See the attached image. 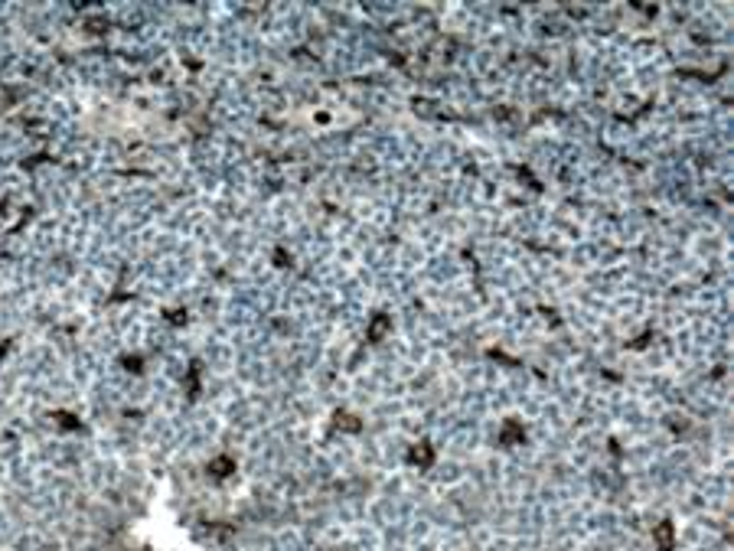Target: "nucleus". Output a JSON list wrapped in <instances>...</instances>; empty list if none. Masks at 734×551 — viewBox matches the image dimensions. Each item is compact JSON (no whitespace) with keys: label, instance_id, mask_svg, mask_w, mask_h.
Listing matches in <instances>:
<instances>
[{"label":"nucleus","instance_id":"f03ea898","mask_svg":"<svg viewBox=\"0 0 734 551\" xmlns=\"http://www.w3.org/2000/svg\"><path fill=\"white\" fill-rule=\"evenodd\" d=\"M434 457H437V451L431 447V440H418V444H411L408 464L418 466V470H431V466H434Z\"/></svg>","mask_w":734,"mask_h":551},{"label":"nucleus","instance_id":"9d476101","mask_svg":"<svg viewBox=\"0 0 734 551\" xmlns=\"http://www.w3.org/2000/svg\"><path fill=\"white\" fill-rule=\"evenodd\" d=\"M274 261H277V264H281V268H284V261H287V255H284V251H281V248H277V251H274Z\"/></svg>","mask_w":734,"mask_h":551},{"label":"nucleus","instance_id":"f257e3e1","mask_svg":"<svg viewBox=\"0 0 734 551\" xmlns=\"http://www.w3.org/2000/svg\"><path fill=\"white\" fill-rule=\"evenodd\" d=\"M499 447H519V444H525V427L519 418H506L503 421V427H499V437H496Z\"/></svg>","mask_w":734,"mask_h":551},{"label":"nucleus","instance_id":"423d86ee","mask_svg":"<svg viewBox=\"0 0 734 551\" xmlns=\"http://www.w3.org/2000/svg\"><path fill=\"white\" fill-rule=\"evenodd\" d=\"M333 427H336V431H349V434H359V431H362V421L356 418V414H349V411H336V414H333Z\"/></svg>","mask_w":734,"mask_h":551},{"label":"nucleus","instance_id":"6e6552de","mask_svg":"<svg viewBox=\"0 0 734 551\" xmlns=\"http://www.w3.org/2000/svg\"><path fill=\"white\" fill-rule=\"evenodd\" d=\"M209 535H212V539H232V535H235V528L225 526V522H212V526H209Z\"/></svg>","mask_w":734,"mask_h":551},{"label":"nucleus","instance_id":"20e7f679","mask_svg":"<svg viewBox=\"0 0 734 551\" xmlns=\"http://www.w3.org/2000/svg\"><path fill=\"white\" fill-rule=\"evenodd\" d=\"M388 329H392V316L375 314V316H373V323H369V329H366V343H382Z\"/></svg>","mask_w":734,"mask_h":551},{"label":"nucleus","instance_id":"7ed1b4c3","mask_svg":"<svg viewBox=\"0 0 734 551\" xmlns=\"http://www.w3.org/2000/svg\"><path fill=\"white\" fill-rule=\"evenodd\" d=\"M653 541H656V551H675V526L669 519L653 526Z\"/></svg>","mask_w":734,"mask_h":551},{"label":"nucleus","instance_id":"39448f33","mask_svg":"<svg viewBox=\"0 0 734 551\" xmlns=\"http://www.w3.org/2000/svg\"><path fill=\"white\" fill-rule=\"evenodd\" d=\"M206 470H209V476L212 479H225V476H232L235 473V460H232V457H216V460H209V466H206Z\"/></svg>","mask_w":734,"mask_h":551},{"label":"nucleus","instance_id":"1a4fd4ad","mask_svg":"<svg viewBox=\"0 0 734 551\" xmlns=\"http://www.w3.org/2000/svg\"><path fill=\"white\" fill-rule=\"evenodd\" d=\"M52 418H56L63 427H69V431H78V427H82V424H78V418H72V414H65V411H56Z\"/></svg>","mask_w":734,"mask_h":551},{"label":"nucleus","instance_id":"0eeeda50","mask_svg":"<svg viewBox=\"0 0 734 551\" xmlns=\"http://www.w3.org/2000/svg\"><path fill=\"white\" fill-rule=\"evenodd\" d=\"M187 391L189 398H196V391H200V363L189 365V376H187Z\"/></svg>","mask_w":734,"mask_h":551},{"label":"nucleus","instance_id":"9b49d317","mask_svg":"<svg viewBox=\"0 0 734 551\" xmlns=\"http://www.w3.org/2000/svg\"><path fill=\"white\" fill-rule=\"evenodd\" d=\"M125 365L131 369V372H140V369H137V365H140V359H125Z\"/></svg>","mask_w":734,"mask_h":551}]
</instances>
